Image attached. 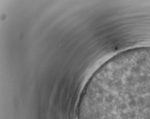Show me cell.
I'll list each match as a JSON object with an SVG mask.
<instances>
[{
  "label": "cell",
  "instance_id": "6da1fadb",
  "mask_svg": "<svg viewBox=\"0 0 150 119\" xmlns=\"http://www.w3.org/2000/svg\"><path fill=\"white\" fill-rule=\"evenodd\" d=\"M93 119H150V68L124 71L101 85Z\"/></svg>",
  "mask_w": 150,
  "mask_h": 119
}]
</instances>
